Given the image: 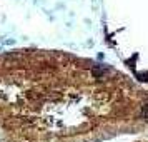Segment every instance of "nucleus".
<instances>
[{
	"label": "nucleus",
	"mask_w": 148,
	"mask_h": 142,
	"mask_svg": "<svg viewBox=\"0 0 148 142\" xmlns=\"http://www.w3.org/2000/svg\"><path fill=\"white\" fill-rule=\"evenodd\" d=\"M115 119L107 65L58 50L0 54V142H95Z\"/></svg>",
	"instance_id": "1"
}]
</instances>
